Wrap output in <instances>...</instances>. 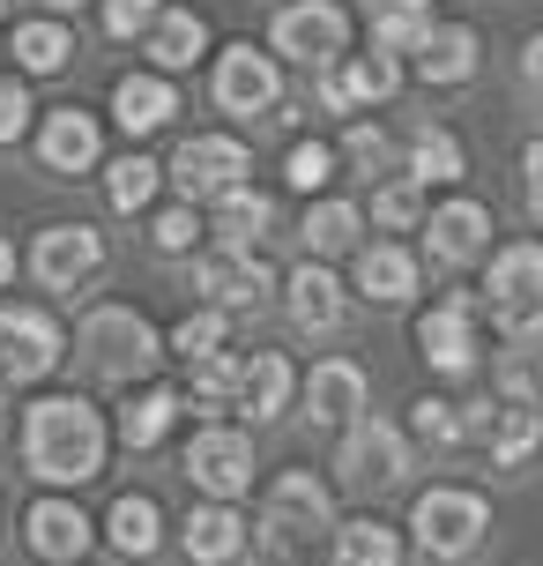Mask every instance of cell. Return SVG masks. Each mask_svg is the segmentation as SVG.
Here are the masks:
<instances>
[{
	"instance_id": "603a6c76",
	"label": "cell",
	"mask_w": 543,
	"mask_h": 566,
	"mask_svg": "<svg viewBox=\"0 0 543 566\" xmlns=\"http://www.w3.org/2000/svg\"><path fill=\"white\" fill-rule=\"evenodd\" d=\"M417 75H425L432 90H455L477 75V30L469 23H432L425 38H417Z\"/></svg>"
},
{
	"instance_id": "3957f363",
	"label": "cell",
	"mask_w": 543,
	"mask_h": 566,
	"mask_svg": "<svg viewBox=\"0 0 543 566\" xmlns=\"http://www.w3.org/2000/svg\"><path fill=\"white\" fill-rule=\"evenodd\" d=\"M75 343H83V358H89L97 380H142V373H157V358H164V336H157L135 306H89Z\"/></svg>"
},
{
	"instance_id": "e575fe53",
	"label": "cell",
	"mask_w": 543,
	"mask_h": 566,
	"mask_svg": "<svg viewBox=\"0 0 543 566\" xmlns=\"http://www.w3.org/2000/svg\"><path fill=\"white\" fill-rule=\"evenodd\" d=\"M157 187H164V165H157V157H142V149H135V157H119V165L105 171V201H113L119 217L149 209V201H157Z\"/></svg>"
},
{
	"instance_id": "30bf717a",
	"label": "cell",
	"mask_w": 543,
	"mask_h": 566,
	"mask_svg": "<svg viewBox=\"0 0 543 566\" xmlns=\"http://www.w3.org/2000/svg\"><path fill=\"white\" fill-rule=\"evenodd\" d=\"M402 470H409V440H402L387 418H358L343 424V448H336V478L350 484V492H365V484H395Z\"/></svg>"
},
{
	"instance_id": "7a4b0ae2",
	"label": "cell",
	"mask_w": 543,
	"mask_h": 566,
	"mask_svg": "<svg viewBox=\"0 0 543 566\" xmlns=\"http://www.w3.org/2000/svg\"><path fill=\"white\" fill-rule=\"evenodd\" d=\"M336 537V507L313 470H284L260 492V522H246V544L260 566H320V544Z\"/></svg>"
},
{
	"instance_id": "9c48e42d",
	"label": "cell",
	"mask_w": 543,
	"mask_h": 566,
	"mask_svg": "<svg viewBox=\"0 0 543 566\" xmlns=\"http://www.w3.org/2000/svg\"><path fill=\"white\" fill-rule=\"evenodd\" d=\"M187 478L209 492V500H238L246 484H254V440L238 432V424H201L194 440H187Z\"/></svg>"
},
{
	"instance_id": "d6a6232c",
	"label": "cell",
	"mask_w": 543,
	"mask_h": 566,
	"mask_svg": "<svg viewBox=\"0 0 543 566\" xmlns=\"http://www.w3.org/2000/svg\"><path fill=\"white\" fill-rule=\"evenodd\" d=\"M67 53H75V30H67V23H53V15L15 23V60H23V75H60Z\"/></svg>"
},
{
	"instance_id": "74e56055",
	"label": "cell",
	"mask_w": 543,
	"mask_h": 566,
	"mask_svg": "<svg viewBox=\"0 0 543 566\" xmlns=\"http://www.w3.org/2000/svg\"><path fill=\"white\" fill-rule=\"evenodd\" d=\"M284 179L290 187H298V195H328V179H336V149H328V142H298V149H290V165H284Z\"/></svg>"
},
{
	"instance_id": "4316f807",
	"label": "cell",
	"mask_w": 543,
	"mask_h": 566,
	"mask_svg": "<svg viewBox=\"0 0 543 566\" xmlns=\"http://www.w3.org/2000/svg\"><path fill=\"white\" fill-rule=\"evenodd\" d=\"M328 559L336 566H402V537L380 522V514H358V522H336Z\"/></svg>"
},
{
	"instance_id": "681fc988",
	"label": "cell",
	"mask_w": 543,
	"mask_h": 566,
	"mask_svg": "<svg viewBox=\"0 0 543 566\" xmlns=\"http://www.w3.org/2000/svg\"><path fill=\"white\" fill-rule=\"evenodd\" d=\"M15 276V247H8V239H0V283Z\"/></svg>"
},
{
	"instance_id": "44dd1931",
	"label": "cell",
	"mask_w": 543,
	"mask_h": 566,
	"mask_svg": "<svg viewBox=\"0 0 543 566\" xmlns=\"http://www.w3.org/2000/svg\"><path fill=\"white\" fill-rule=\"evenodd\" d=\"M142 53H149V75L172 83L179 67H194V60L209 53V23H201L194 8H164V15L142 30Z\"/></svg>"
},
{
	"instance_id": "816d5d0a",
	"label": "cell",
	"mask_w": 543,
	"mask_h": 566,
	"mask_svg": "<svg viewBox=\"0 0 543 566\" xmlns=\"http://www.w3.org/2000/svg\"><path fill=\"white\" fill-rule=\"evenodd\" d=\"M536 380H543V373H536Z\"/></svg>"
},
{
	"instance_id": "ba28073f",
	"label": "cell",
	"mask_w": 543,
	"mask_h": 566,
	"mask_svg": "<svg viewBox=\"0 0 543 566\" xmlns=\"http://www.w3.org/2000/svg\"><path fill=\"white\" fill-rule=\"evenodd\" d=\"M268 45L284 60H298V67H336L350 45V15L336 0H290L276 15V30H268Z\"/></svg>"
},
{
	"instance_id": "bcb514c9",
	"label": "cell",
	"mask_w": 543,
	"mask_h": 566,
	"mask_svg": "<svg viewBox=\"0 0 543 566\" xmlns=\"http://www.w3.org/2000/svg\"><path fill=\"white\" fill-rule=\"evenodd\" d=\"M521 179H529V217L543 224V135L529 142V157H521Z\"/></svg>"
},
{
	"instance_id": "f907efd6",
	"label": "cell",
	"mask_w": 543,
	"mask_h": 566,
	"mask_svg": "<svg viewBox=\"0 0 543 566\" xmlns=\"http://www.w3.org/2000/svg\"><path fill=\"white\" fill-rule=\"evenodd\" d=\"M0 15H8V0H0Z\"/></svg>"
},
{
	"instance_id": "b9f144b4",
	"label": "cell",
	"mask_w": 543,
	"mask_h": 566,
	"mask_svg": "<svg viewBox=\"0 0 543 566\" xmlns=\"http://www.w3.org/2000/svg\"><path fill=\"white\" fill-rule=\"evenodd\" d=\"M387 157H395V142L380 135L372 119H350V135H343V165H358L372 179V171H387Z\"/></svg>"
},
{
	"instance_id": "7dc6e473",
	"label": "cell",
	"mask_w": 543,
	"mask_h": 566,
	"mask_svg": "<svg viewBox=\"0 0 543 566\" xmlns=\"http://www.w3.org/2000/svg\"><path fill=\"white\" fill-rule=\"evenodd\" d=\"M521 75H529V83L543 90V30H536V38H529V45H521Z\"/></svg>"
},
{
	"instance_id": "d4e9b609",
	"label": "cell",
	"mask_w": 543,
	"mask_h": 566,
	"mask_svg": "<svg viewBox=\"0 0 543 566\" xmlns=\"http://www.w3.org/2000/svg\"><path fill=\"white\" fill-rule=\"evenodd\" d=\"M358 291H365L372 306H402L417 291V254L409 247H387V239L358 247Z\"/></svg>"
},
{
	"instance_id": "c3c4849f",
	"label": "cell",
	"mask_w": 543,
	"mask_h": 566,
	"mask_svg": "<svg viewBox=\"0 0 543 566\" xmlns=\"http://www.w3.org/2000/svg\"><path fill=\"white\" fill-rule=\"evenodd\" d=\"M38 8H45V15H53V23H67V15H75V8H83V0H38Z\"/></svg>"
},
{
	"instance_id": "484cf974",
	"label": "cell",
	"mask_w": 543,
	"mask_h": 566,
	"mask_svg": "<svg viewBox=\"0 0 543 566\" xmlns=\"http://www.w3.org/2000/svg\"><path fill=\"white\" fill-rule=\"evenodd\" d=\"M172 113H179V90L164 75H119L113 83V119L127 135H157Z\"/></svg>"
},
{
	"instance_id": "7bdbcfd3",
	"label": "cell",
	"mask_w": 543,
	"mask_h": 566,
	"mask_svg": "<svg viewBox=\"0 0 543 566\" xmlns=\"http://www.w3.org/2000/svg\"><path fill=\"white\" fill-rule=\"evenodd\" d=\"M157 15H164V0H105V30L113 38H142Z\"/></svg>"
},
{
	"instance_id": "277c9868",
	"label": "cell",
	"mask_w": 543,
	"mask_h": 566,
	"mask_svg": "<svg viewBox=\"0 0 543 566\" xmlns=\"http://www.w3.org/2000/svg\"><path fill=\"white\" fill-rule=\"evenodd\" d=\"M409 530H417V552L425 559H469L485 544L491 514L469 484H432V492H417V507H409Z\"/></svg>"
},
{
	"instance_id": "5bb4252c",
	"label": "cell",
	"mask_w": 543,
	"mask_h": 566,
	"mask_svg": "<svg viewBox=\"0 0 543 566\" xmlns=\"http://www.w3.org/2000/svg\"><path fill=\"white\" fill-rule=\"evenodd\" d=\"M491 247V209L485 201H469V195H455V201H439L425 217V254L439 261V269H461V261H477Z\"/></svg>"
},
{
	"instance_id": "83f0119b",
	"label": "cell",
	"mask_w": 543,
	"mask_h": 566,
	"mask_svg": "<svg viewBox=\"0 0 543 566\" xmlns=\"http://www.w3.org/2000/svg\"><path fill=\"white\" fill-rule=\"evenodd\" d=\"M268 217H276V209H268V195H260L254 179H246L238 195H224L216 201V254H254V239L268 231Z\"/></svg>"
},
{
	"instance_id": "e0dca14e",
	"label": "cell",
	"mask_w": 543,
	"mask_h": 566,
	"mask_svg": "<svg viewBox=\"0 0 543 566\" xmlns=\"http://www.w3.org/2000/svg\"><path fill=\"white\" fill-rule=\"evenodd\" d=\"M105 157V135H97V119L83 113V105H60V113L38 119V165L60 171V179H75V171H89Z\"/></svg>"
},
{
	"instance_id": "cb8c5ba5",
	"label": "cell",
	"mask_w": 543,
	"mask_h": 566,
	"mask_svg": "<svg viewBox=\"0 0 543 566\" xmlns=\"http://www.w3.org/2000/svg\"><path fill=\"white\" fill-rule=\"evenodd\" d=\"M284 298H290V321H298L306 336H336V328H343V283L328 276L320 261H306V269H290Z\"/></svg>"
},
{
	"instance_id": "f6af8a7d",
	"label": "cell",
	"mask_w": 543,
	"mask_h": 566,
	"mask_svg": "<svg viewBox=\"0 0 543 566\" xmlns=\"http://www.w3.org/2000/svg\"><path fill=\"white\" fill-rule=\"evenodd\" d=\"M23 127H30V90L15 75H0V142H23Z\"/></svg>"
},
{
	"instance_id": "8fae6325",
	"label": "cell",
	"mask_w": 543,
	"mask_h": 566,
	"mask_svg": "<svg viewBox=\"0 0 543 566\" xmlns=\"http://www.w3.org/2000/svg\"><path fill=\"white\" fill-rule=\"evenodd\" d=\"M97 269H105V239L89 224H45L30 239V276L45 291H83Z\"/></svg>"
},
{
	"instance_id": "60d3db41",
	"label": "cell",
	"mask_w": 543,
	"mask_h": 566,
	"mask_svg": "<svg viewBox=\"0 0 543 566\" xmlns=\"http://www.w3.org/2000/svg\"><path fill=\"white\" fill-rule=\"evenodd\" d=\"M149 239H157V254H194L201 247V217L187 209V201H172V209H157Z\"/></svg>"
},
{
	"instance_id": "f1b7e54d",
	"label": "cell",
	"mask_w": 543,
	"mask_h": 566,
	"mask_svg": "<svg viewBox=\"0 0 543 566\" xmlns=\"http://www.w3.org/2000/svg\"><path fill=\"white\" fill-rule=\"evenodd\" d=\"M358 231H365V217H358V201L320 195L313 209H306V224H298V239H306V254H358Z\"/></svg>"
},
{
	"instance_id": "d6986e66",
	"label": "cell",
	"mask_w": 543,
	"mask_h": 566,
	"mask_svg": "<svg viewBox=\"0 0 543 566\" xmlns=\"http://www.w3.org/2000/svg\"><path fill=\"white\" fill-rule=\"evenodd\" d=\"M306 418L313 424H358L365 418V373L350 366V358H320L313 373H306Z\"/></svg>"
},
{
	"instance_id": "5b68a950",
	"label": "cell",
	"mask_w": 543,
	"mask_h": 566,
	"mask_svg": "<svg viewBox=\"0 0 543 566\" xmlns=\"http://www.w3.org/2000/svg\"><path fill=\"white\" fill-rule=\"evenodd\" d=\"M477 306H491V321L507 336H536L543 328V239H514L491 254V283Z\"/></svg>"
},
{
	"instance_id": "8d00e7d4",
	"label": "cell",
	"mask_w": 543,
	"mask_h": 566,
	"mask_svg": "<svg viewBox=\"0 0 543 566\" xmlns=\"http://www.w3.org/2000/svg\"><path fill=\"white\" fill-rule=\"evenodd\" d=\"M224 328H231L224 313H216V306H201V313H187V321L172 328V350L187 358V366H201V358H216V350H224Z\"/></svg>"
},
{
	"instance_id": "d590c367",
	"label": "cell",
	"mask_w": 543,
	"mask_h": 566,
	"mask_svg": "<svg viewBox=\"0 0 543 566\" xmlns=\"http://www.w3.org/2000/svg\"><path fill=\"white\" fill-rule=\"evenodd\" d=\"M432 30L425 8H372V53H417V38Z\"/></svg>"
},
{
	"instance_id": "7c38bea8",
	"label": "cell",
	"mask_w": 543,
	"mask_h": 566,
	"mask_svg": "<svg viewBox=\"0 0 543 566\" xmlns=\"http://www.w3.org/2000/svg\"><path fill=\"white\" fill-rule=\"evenodd\" d=\"M209 90H216V105H224V113L260 119V113H276L284 75H276V60L254 53V45H224V53H216V75H209Z\"/></svg>"
},
{
	"instance_id": "7402d4cb",
	"label": "cell",
	"mask_w": 543,
	"mask_h": 566,
	"mask_svg": "<svg viewBox=\"0 0 543 566\" xmlns=\"http://www.w3.org/2000/svg\"><path fill=\"white\" fill-rule=\"evenodd\" d=\"M179 544H187V559H194V566H231L238 552H246V514L224 507V500H201V507L187 514Z\"/></svg>"
},
{
	"instance_id": "2e32d148",
	"label": "cell",
	"mask_w": 543,
	"mask_h": 566,
	"mask_svg": "<svg viewBox=\"0 0 543 566\" xmlns=\"http://www.w3.org/2000/svg\"><path fill=\"white\" fill-rule=\"evenodd\" d=\"M402 90V67L387 53H343L336 67H320V105L328 113H350V105H380Z\"/></svg>"
},
{
	"instance_id": "ab89813d",
	"label": "cell",
	"mask_w": 543,
	"mask_h": 566,
	"mask_svg": "<svg viewBox=\"0 0 543 566\" xmlns=\"http://www.w3.org/2000/svg\"><path fill=\"white\" fill-rule=\"evenodd\" d=\"M409 432H417V440H432V448H455V440H461L455 402H447V396H417V402H409Z\"/></svg>"
},
{
	"instance_id": "f35d334b",
	"label": "cell",
	"mask_w": 543,
	"mask_h": 566,
	"mask_svg": "<svg viewBox=\"0 0 543 566\" xmlns=\"http://www.w3.org/2000/svg\"><path fill=\"white\" fill-rule=\"evenodd\" d=\"M372 217H380V224H395V231H402V224H417V217H425V187H417L409 171H395V179L372 195Z\"/></svg>"
},
{
	"instance_id": "9a60e30c",
	"label": "cell",
	"mask_w": 543,
	"mask_h": 566,
	"mask_svg": "<svg viewBox=\"0 0 543 566\" xmlns=\"http://www.w3.org/2000/svg\"><path fill=\"white\" fill-rule=\"evenodd\" d=\"M194 283L209 291V306L224 313V321H231V313H260V306H268V291H276V276H268L254 254H201Z\"/></svg>"
},
{
	"instance_id": "f546056e",
	"label": "cell",
	"mask_w": 543,
	"mask_h": 566,
	"mask_svg": "<svg viewBox=\"0 0 543 566\" xmlns=\"http://www.w3.org/2000/svg\"><path fill=\"white\" fill-rule=\"evenodd\" d=\"M105 537H113V552H127V559H149V552H157V537H164V514H157V500H142V492H119L113 514H105Z\"/></svg>"
},
{
	"instance_id": "ee69618b",
	"label": "cell",
	"mask_w": 543,
	"mask_h": 566,
	"mask_svg": "<svg viewBox=\"0 0 543 566\" xmlns=\"http://www.w3.org/2000/svg\"><path fill=\"white\" fill-rule=\"evenodd\" d=\"M231 388H238V358H231V350H216V358H201V366H194V396L201 402H224Z\"/></svg>"
},
{
	"instance_id": "ac0fdd59",
	"label": "cell",
	"mask_w": 543,
	"mask_h": 566,
	"mask_svg": "<svg viewBox=\"0 0 543 566\" xmlns=\"http://www.w3.org/2000/svg\"><path fill=\"white\" fill-rule=\"evenodd\" d=\"M290 396H298V373H290L284 350H254V358H238V388H231V402H238L254 424L284 418Z\"/></svg>"
},
{
	"instance_id": "4dcf8cb0",
	"label": "cell",
	"mask_w": 543,
	"mask_h": 566,
	"mask_svg": "<svg viewBox=\"0 0 543 566\" xmlns=\"http://www.w3.org/2000/svg\"><path fill=\"white\" fill-rule=\"evenodd\" d=\"M179 410H187V402H179V388H142V396L119 410V440H127L135 454H149L179 424Z\"/></svg>"
},
{
	"instance_id": "52a82bcc",
	"label": "cell",
	"mask_w": 543,
	"mask_h": 566,
	"mask_svg": "<svg viewBox=\"0 0 543 566\" xmlns=\"http://www.w3.org/2000/svg\"><path fill=\"white\" fill-rule=\"evenodd\" d=\"M67 358V336L45 306H0V388L15 380H45V373Z\"/></svg>"
},
{
	"instance_id": "1f68e13d",
	"label": "cell",
	"mask_w": 543,
	"mask_h": 566,
	"mask_svg": "<svg viewBox=\"0 0 543 566\" xmlns=\"http://www.w3.org/2000/svg\"><path fill=\"white\" fill-rule=\"evenodd\" d=\"M491 462L499 470H521L529 454H536V440H543V410H529V402H499V418H491Z\"/></svg>"
},
{
	"instance_id": "ffe728a7",
	"label": "cell",
	"mask_w": 543,
	"mask_h": 566,
	"mask_svg": "<svg viewBox=\"0 0 543 566\" xmlns=\"http://www.w3.org/2000/svg\"><path fill=\"white\" fill-rule=\"evenodd\" d=\"M23 537L38 559H53V566H75L89 552V514L75 507V500H38V507L23 514Z\"/></svg>"
},
{
	"instance_id": "4fadbf2b",
	"label": "cell",
	"mask_w": 543,
	"mask_h": 566,
	"mask_svg": "<svg viewBox=\"0 0 543 566\" xmlns=\"http://www.w3.org/2000/svg\"><path fill=\"white\" fill-rule=\"evenodd\" d=\"M417 350H425L432 373H469L477 366V298H469V291L439 298V306L417 321Z\"/></svg>"
},
{
	"instance_id": "836d02e7",
	"label": "cell",
	"mask_w": 543,
	"mask_h": 566,
	"mask_svg": "<svg viewBox=\"0 0 543 566\" xmlns=\"http://www.w3.org/2000/svg\"><path fill=\"white\" fill-rule=\"evenodd\" d=\"M409 179L417 187H455L461 179V142L447 127H417L409 135Z\"/></svg>"
},
{
	"instance_id": "8992f818",
	"label": "cell",
	"mask_w": 543,
	"mask_h": 566,
	"mask_svg": "<svg viewBox=\"0 0 543 566\" xmlns=\"http://www.w3.org/2000/svg\"><path fill=\"white\" fill-rule=\"evenodd\" d=\"M246 171H254V157H246V142H238V135H187V142H179V157L164 165V179H172L179 195H187V209H194V201L238 195Z\"/></svg>"
},
{
	"instance_id": "6da1fadb",
	"label": "cell",
	"mask_w": 543,
	"mask_h": 566,
	"mask_svg": "<svg viewBox=\"0 0 543 566\" xmlns=\"http://www.w3.org/2000/svg\"><path fill=\"white\" fill-rule=\"evenodd\" d=\"M23 470L38 484H89L105 470V418L83 396H38L23 410Z\"/></svg>"
}]
</instances>
